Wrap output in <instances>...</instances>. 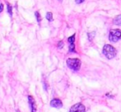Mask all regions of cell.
<instances>
[{
    "label": "cell",
    "mask_w": 121,
    "mask_h": 112,
    "mask_svg": "<svg viewBox=\"0 0 121 112\" xmlns=\"http://www.w3.org/2000/svg\"><path fill=\"white\" fill-rule=\"evenodd\" d=\"M103 54L107 59H111L116 56L117 51L115 48H114L112 45H105L103 48Z\"/></svg>",
    "instance_id": "6da1fadb"
},
{
    "label": "cell",
    "mask_w": 121,
    "mask_h": 112,
    "mask_svg": "<svg viewBox=\"0 0 121 112\" xmlns=\"http://www.w3.org/2000/svg\"><path fill=\"white\" fill-rule=\"evenodd\" d=\"M67 65L73 71H78L81 67V61L79 59H68Z\"/></svg>",
    "instance_id": "7a4b0ae2"
},
{
    "label": "cell",
    "mask_w": 121,
    "mask_h": 112,
    "mask_svg": "<svg viewBox=\"0 0 121 112\" xmlns=\"http://www.w3.org/2000/svg\"><path fill=\"white\" fill-rule=\"evenodd\" d=\"M121 39V30L120 29H112L110 30L109 40L111 42H117Z\"/></svg>",
    "instance_id": "3957f363"
},
{
    "label": "cell",
    "mask_w": 121,
    "mask_h": 112,
    "mask_svg": "<svg viewBox=\"0 0 121 112\" xmlns=\"http://www.w3.org/2000/svg\"><path fill=\"white\" fill-rule=\"evenodd\" d=\"M85 111H86L85 106L82 103H78L70 108L69 112H85Z\"/></svg>",
    "instance_id": "277c9868"
},
{
    "label": "cell",
    "mask_w": 121,
    "mask_h": 112,
    "mask_svg": "<svg viewBox=\"0 0 121 112\" xmlns=\"http://www.w3.org/2000/svg\"><path fill=\"white\" fill-rule=\"evenodd\" d=\"M28 101L30 104V111H31L30 112H36V104H35V100L31 96H28Z\"/></svg>",
    "instance_id": "5b68a950"
},
{
    "label": "cell",
    "mask_w": 121,
    "mask_h": 112,
    "mask_svg": "<svg viewBox=\"0 0 121 112\" xmlns=\"http://www.w3.org/2000/svg\"><path fill=\"white\" fill-rule=\"evenodd\" d=\"M50 106L54 108H61L63 106V103L59 99L55 98V99H53L50 101Z\"/></svg>",
    "instance_id": "8992f818"
},
{
    "label": "cell",
    "mask_w": 121,
    "mask_h": 112,
    "mask_svg": "<svg viewBox=\"0 0 121 112\" xmlns=\"http://www.w3.org/2000/svg\"><path fill=\"white\" fill-rule=\"evenodd\" d=\"M113 23L117 26H121V15H118L114 18Z\"/></svg>",
    "instance_id": "52a82bcc"
},
{
    "label": "cell",
    "mask_w": 121,
    "mask_h": 112,
    "mask_svg": "<svg viewBox=\"0 0 121 112\" xmlns=\"http://www.w3.org/2000/svg\"><path fill=\"white\" fill-rule=\"evenodd\" d=\"M7 6H8V14H9L10 17H12V16H13V8H12V6L9 4V3H7Z\"/></svg>",
    "instance_id": "ba28073f"
},
{
    "label": "cell",
    "mask_w": 121,
    "mask_h": 112,
    "mask_svg": "<svg viewBox=\"0 0 121 112\" xmlns=\"http://www.w3.org/2000/svg\"><path fill=\"white\" fill-rule=\"evenodd\" d=\"M46 19L48 20L49 22H51V21H53V14H52V13H47V14H46Z\"/></svg>",
    "instance_id": "9c48e42d"
},
{
    "label": "cell",
    "mask_w": 121,
    "mask_h": 112,
    "mask_svg": "<svg viewBox=\"0 0 121 112\" xmlns=\"http://www.w3.org/2000/svg\"><path fill=\"white\" fill-rule=\"evenodd\" d=\"M35 17H36L37 22H40V21H41V16H40V14L38 13V12H35Z\"/></svg>",
    "instance_id": "30bf717a"
},
{
    "label": "cell",
    "mask_w": 121,
    "mask_h": 112,
    "mask_svg": "<svg viewBox=\"0 0 121 112\" xmlns=\"http://www.w3.org/2000/svg\"><path fill=\"white\" fill-rule=\"evenodd\" d=\"M69 52H76V50H75L74 43L70 44V45H69Z\"/></svg>",
    "instance_id": "8fae6325"
},
{
    "label": "cell",
    "mask_w": 121,
    "mask_h": 112,
    "mask_svg": "<svg viewBox=\"0 0 121 112\" xmlns=\"http://www.w3.org/2000/svg\"><path fill=\"white\" fill-rule=\"evenodd\" d=\"M68 40H69V43H70V44L74 43V41H75V34H74V35H73L72 36L69 37V39H68Z\"/></svg>",
    "instance_id": "7c38bea8"
},
{
    "label": "cell",
    "mask_w": 121,
    "mask_h": 112,
    "mask_svg": "<svg viewBox=\"0 0 121 112\" xmlns=\"http://www.w3.org/2000/svg\"><path fill=\"white\" fill-rule=\"evenodd\" d=\"M93 36H95V32H91V33L88 34V37H89V40H90V41H91Z\"/></svg>",
    "instance_id": "4fadbf2b"
},
{
    "label": "cell",
    "mask_w": 121,
    "mask_h": 112,
    "mask_svg": "<svg viewBox=\"0 0 121 112\" xmlns=\"http://www.w3.org/2000/svg\"><path fill=\"white\" fill-rule=\"evenodd\" d=\"M63 46H64V42L59 41V44H58V47H59V49H61V48H63Z\"/></svg>",
    "instance_id": "5bb4252c"
},
{
    "label": "cell",
    "mask_w": 121,
    "mask_h": 112,
    "mask_svg": "<svg viewBox=\"0 0 121 112\" xmlns=\"http://www.w3.org/2000/svg\"><path fill=\"white\" fill-rule=\"evenodd\" d=\"M75 2H76V3H78V4H80V3H83L84 0H75Z\"/></svg>",
    "instance_id": "9a60e30c"
},
{
    "label": "cell",
    "mask_w": 121,
    "mask_h": 112,
    "mask_svg": "<svg viewBox=\"0 0 121 112\" xmlns=\"http://www.w3.org/2000/svg\"><path fill=\"white\" fill-rule=\"evenodd\" d=\"M3 4H0V13H2V12H3Z\"/></svg>",
    "instance_id": "2e32d148"
},
{
    "label": "cell",
    "mask_w": 121,
    "mask_h": 112,
    "mask_svg": "<svg viewBox=\"0 0 121 112\" xmlns=\"http://www.w3.org/2000/svg\"><path fill=\"white\" fill-rule=\"evenodd\" d=\"M59 1H62V0H59Z\"/></svg>",
    "instance_id": "e0dca14e"
}]
</instances>
